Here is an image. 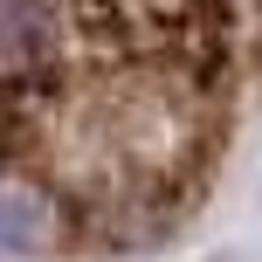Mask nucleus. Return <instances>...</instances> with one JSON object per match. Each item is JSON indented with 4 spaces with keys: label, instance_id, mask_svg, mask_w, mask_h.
Listing matches in <instances>:
<instances>
[{
    "label": "nucleus",
    "instance_id": "f257e3e1",
    "mask_svg": "<svg viewBox=\"0 0 262 262\" xmlns=\"http://www.w3.org/2000/svg\"><path fill=\"white\" fill-rule=\"evenodd\" d=\"M7 249H124L200 207L262 90V0H7Z\"/></svg>",
    "mask_w": 262,
    "mask_h": 262
}]
</instances>
